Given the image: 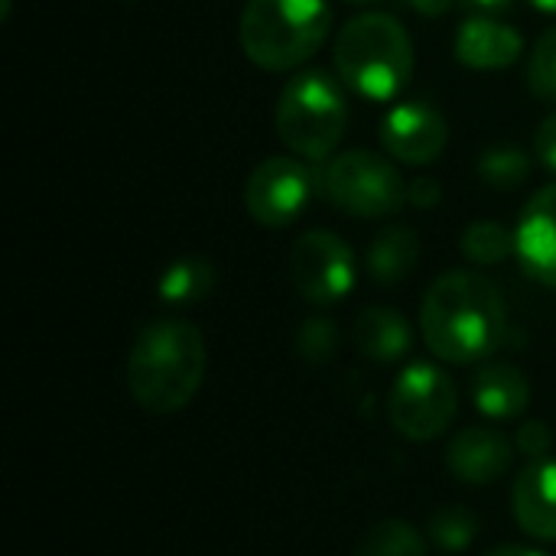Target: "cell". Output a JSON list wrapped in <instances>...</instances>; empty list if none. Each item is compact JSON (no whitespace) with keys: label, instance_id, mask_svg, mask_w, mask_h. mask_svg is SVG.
<instances>
[{"label":"cell","instance_id":"obj_11","mask_svg":"<svg viewBox=\"0 0 556 556\" xmlns=\"http://www.w3.org/2000/svg\"><path fill=\"white\" fill-rule=\"evenodd\" d=\"M515 254L525 274L556 290V182L538 189L515 228Z\"/></svg>","mask_w":556,"mask_h":556},{"label":"cell","instance_id":"obj_1","mask_svg":"<svg viewBox=\"0 0 556 556\" xmlns=\"http://www.w3.org/2000/svg\"><path fill=\"white\" fill-rule=\"evenodd\" d=\"M420 332L427 349L450 365L489 358L505 332L508 309L498 287L476 270H450L424 296Z\"/></svg>","mask_w":556,"mask_h":556},{"label":"cell","instance_id":"obj_26","mask_svg":"<svg viewBox=\"0 0 556 556\" xmlns=\"http://www.w3.org/2000/svg\"><path fill=\"white\" fill-rule=\"evenodd\" d=\"M534 153H538V160H541L547 169H554L556 173V111L554 114H547V117H544V124L538 127Z\"/></svg>","mask_w":556,"mask_h":556},{"label":"cell","instance_id":"obj_15","mask_svg":"<svg viewBox=\"0 0 556 556\" xmlns=\"http://www.w3.org/2000/svg\"><path fill=\"white\" fill-rule=\"evenodd\" d=\"M472 401L479 414L492 420H515L531 404V384L521 368L508 362H489L476 371L472 381Z\"/></svg>","mask_w":556,"mask_h":556},{"label":"cell","instance_id":"obj_8","mask_svg":"<svg viewBox=\"0 0 556 556\" xmlns=\"http://www.w3.org/2000/svg\"><path fill=\"white\" fill-rule=\"evenodd\" d=\"M290 280L306 303L336 306L355 290V251L336 231L313 228L300 235L290 248Z\"/></svg>","mask_w":556,"mask_h":556},{"label":"cell","instance_id":"obj_16","mask_svg":"<svg viewBox=\"0 0 556 556\" xmlns=\"http://www.w3.org/2000/svg\"><path fill=\"white\" fill-rule=\"evenodd\" d=\"M410 345L414 329L407 316L391 306H371L355 319V349L378 365L401 362L410 352Z\"/></svg>","mask_w":556,"mask_h":556},{"label":"cell","instance_id":"obj_29","mask_svg":"<svg viewBox=\"0 0 556 556\" xmlns=\"http://www.w3.org/2000/svg\"><path fill=\"white\" fill-rule=\"evenodd\" d=\"M469 3L472 10H479L482 16H495V13H505L511 7V0H463Z\"/></svg>","mask_w":556,"mask_h":556},{"label":"cell","instance_id":"obj_6","mask_svg":"<svg viewBox=\"0 0 556 556\" xmlns=\"http://www.w3.org/2000/svg\"><path fill=\"white\" fill-rule=\"evenodd\" d=\"M323 195L352 218H384L401 212L407 186L391 160L371 150H349L326 163L319 176Z\"/></svg>","mask_w":556,"mask_h":556},{"label":"cell","instance_id":"obj_31","mask_svg":"<svg viewBox=\"0 0 556 556\" xmlns=\"http://www.w3.org/2000/svg\"><path fill=\"white\" fill-rule=\"evenodd\" d=\"M528 3L541 13H556V0H528Z\"/></svg>","mask_w":556,"mask_h":556},{"label":"cell","instance_id":"obj_14","mask_svg":"<svg viewBox=\"0 0 556 556\" xmlns=\"http://www.w3.org/2000/svg\"><path fill=\"white\" fill-rule=\"evenodd\" d=\"M456 59L476 72H498L521 59L525 39L515 26L495 16H469L456 29Z\"/></svg>","mask_w":556,"mask_h":556},{"label":"cell","instance_id":"obj_13","mask_svg":"<svg viewBox=\"0 0 556 556\" xmlns=\"http://www.w3.org/2000/svg\"><path fill=\"white\" fill-rule=\"evenodd\" d=\"M511 511L534 541H556V459H531L521 469L511 489Z\"/></svg>","mask_w":556,"mask_h":556},{"label":"cell","instance_id":"obj_23","mask_svg":"<svg viewBox=\"0 0 556 556\" xmlns=\"http://www.w3.org/2000/svg\"><path fill=\"white\" fill-rule=\"evenodd\" d=\"M528 88L534 98L556 104V26L538 39L528 59Z\"/></svg>","mask_w":556,"mask_h":556},{"label":"cell","instance_id":"obj_27","mask_svg":"<svg viewBox=\"0 0 556 556\" xmlns=\"http://www.w3.org/2000/svg\"><path fill=\"white\" fill-rule=\"evenodd\" d=\"M440 199H443V189H440L437 179H417V182L407 186V202H410L414 208H420V212L433 208Z\"/></svg>","mask_w":556,"mask_h":556},{"label":"cell","instance_id":"obj_12","mask_svg":"<svg viewBox=\"0 0 556 556\" xmlns=\"http://www.w3.org/2000/svg\"><path fill=\"white\" fill-rule=\"evenodd\" d=\"M515 463V446L505 433L492 427H469L459 430L446 450L450 472L466 485H489L502 479Z\"/></svg>","mask_w":556,"mask_h":556},{"label":"cell","instance_id":"obj_25","mask_svg":"<svg viewBox=\"0 0 556 556\" xmlns=\"http://www.w3.org/2000/svg\"><path fill=\"white\" fill-rule=\"evenodd\" d=\"M551 430L544 427V424H538V420H531V424H525L521 430H518V450L528 456V459H544L547 453H551Z\"/></svg>","mask_w":556,"mask_h":556},{"label":"cell","instance_id":"obj_9","mask_svg":"<svg viewBox=\"0 0 556 556\" xmlns=\"http://www.w3.org/2000/svg\"><path fill=\"white\" fill-rule=\"evenodd\" d=\"M316 173L293 156H270L257 163L244 182V208L264 228H287L293 225L309 199L316 195Z\"/></svg>","mask_w":556,"mask_h":556},{"label":"cell","instance_id":"obj_22","mask_svg":"<svg viewBox=\"0 0 556 556\" xmlns=\"http://www.w3.org/2000/svg\"><path fill=\"white\" fill-rule=\"evenodd\" d=\"M479 179L495 189H515L531 176V160L518 147H492L479 156Z\"/></svg>","mask_w":556,"mask_h":556},{"label":"cell","instance_id":"obj_4","mask_svg":"<svg viewBox=\"0 0 556 556\" xmlns=\"http://www.w3.org/2000/svg\"><path fill=\"white\" fill-rule=\"evenodd\" d=\"M329 29V0H248L238 39L257 68L290 72L323 49Z\"/></svg>","mask_w":556,"mask_h":556},{"label":"cell","instance_id":"obj_32","mask_svg":"<svg viewBox=\"0 0 556 556\" xmlns=\"http://www.w3.org/2000/svg\"><path fill=\"white\" fill-rule=\"evenodd\" d=\"M345 3H375V0H345Z\"/></svg>","mask_w":556,"mask_h":556},{"label":"cell","instance_id":"obj_18","mask_svg":"<svg viewBox=\"0 0 556 556\" xmlns=\"http://www.w3.org/2000/svg\"><path fill=\"white\" fill-rule=\"evenodd\" d=\"M215 290V267L208 257L202 254H189V257H179L173 261L160 283H156V293L163 303L169 306H192V303H202L208 293Z\"/></svg>","mask_w":556,"mask_h":556},{"label":"cell","instance_id":"obj_19","mask_svg":"<svg viewBox=\"0 0 556 556\" xmlns=\"http://www.w3.org/2000/svg\"><path fill=\"white\" fill-rule=\"evenodd\" d=\"M459 248L472 264H482V267L502 264V261H508L515 254V231H508L498 222H472L463 231Z\"/></svg>","mask_w":556,"mask_h":556},{"label":"cell","instance_id":"obj_2","mask_svg":"<svg viewBox=\"0 0 556 556\" xmlns=\"http://www.w3.org/2000/svg\"><path fill=\"white\" fill-rule=\"evenodd\" d=\"M208 352L202 332L186 319L143 326L127 355V391L140 410L169 417L192 404L205 381Z\"/></svg>","mask_w":556,"mask_h":556},{"label":"cell","instance_id":"obj_17","mask_svg":"<svg viewBox=\"0 0 556 556\" xmlns=\"http://www.w3.org/2000/svg\"><path fill=\"white\" fill-rule=\"evenodd\" d=\"M417 261H420V241L404 225L378 231L375 241L368 244V274L381 287L404 283L417 270Z\"/></svg>","mask_w":556,"mask_h":556},{"label":"cell","instance_id":"obj_24","mask_svg":"<svg viewBox=\"0 0 556 556\" xmlns=\"http://www.w3.org/2000/svg\"><path fill=\"white\" fill-rule=\"evenodd\" d=\"M339 349V332L329 319H306L296 332V352L313 362V365H323L336 355Z\"/></svg>","mask_w":556,"mask_h":556},{"label":"cell","instance_id":"obj_10","mask_svg":"<svg viewBox=\"0 0 556 556\" xmlns=\"http://www.w3.org/2000/svg\"><path fill=\"white\" fill-rule=\"evenodd\" d=\"M446 140H450L446 117L427 101H404L391 108L381 121L384 150L407 166L433 163L446 150Z\"/></svg>","mask_w":556,"mask_h":556},{"label":"cell","instance_id":"obj_7","mask_svg":"<svg viewBox=\"0 0 556 556\" xmlns=\"http://www.w3.org/2000/svg\"><path fill=\"white\" fill-rule=\"evenodd\" d=\"M456 410H459V391L453 378L430 362L407 365L388 394L391 427L410 443H430L443 437L456 420Z\"/></svg>","mask_w":556,"mask_h":556},{"label":"cell","instance_id":"obj_5","mask_svg":"<svg viewBox=\"0 0 556 556\" xmlns=\"http://www.w3.org/2000/svg\"><path fill=\"white\" fill-rule=\"evenodd\" d=\"M280 140L303 160H326L349 124V104L339 88V81L323 72L309 68L293 75L277 98V114H274Z\"/></svg>","mask_w":556,"mask_h":556},{"label":"cell","instance_id":"obj_21","mask_svg":"<svg viewBox=\"0 0 556 556\" xmlns=\"http://www.w3.org/2000/svg\"><path fill=\"white\" fill-rule=\"evenodd\" d=\"M427 531H430V541H433L440 551L459 554V551H466V547L476 541V534H479V518H476L469 508H463V505H446V508L433 511Z\"/></svg>","mask_w":556,"mask_h":556},{"label":"cell","instance_id":"obj_30","mask_svg":"<svg viewBox=\"0 0 556 556\" xmlns=\"http://www.w3.org/2000/svg\"><path fill=\"white\" fill-rule=\"evenodd\" d=\"M485 556H547V554L531 551V547H515V544H508V547H495V551H489Z\"/></svg>","mask_w":556,"mask_h":556},{"label":"cell","instance_id":"obj_20","mask_svg":"<svg viewBox=\"0 0 556 556\" xmlns=\"http://www.w3.org/2000/svg\"><path fill=\"white\" fill-rule=\"evenodd\" d=\"M355 556H427V544L407 521H381L362 538Z\"/></svg>","mask_w":556,"mask_h":556},{"label":"cell","instance_id":"obj_3","mask_svg":"<svg viewBox=\"0 0 556 556\" xmlns=\"http://www.w3.org/2000/svg\"><path fill=\"white\" fill-rule=\"evenodd\" d=\"M336 68L342 85L371 101L397 98L414 75V39L391 13H362L339 29Z\"/></svg>","mask_w":556,"mask_h":556},{"label":"cell","instance_id":"obj_28","mask_svg":"<svg viewBox=\"0 0 556 556\" xmlns=\"http://www.w3.org/2000/svg\"><path fill=\"white\" fill-rule=\"evenodd\" d=\"M404 3H407L410 10L424 13V16H443V13L453 10L456 0H404Z\"/></svg>","mask_w":556,"mask_h":556}]
</instances>
